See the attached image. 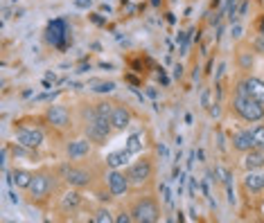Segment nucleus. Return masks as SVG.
Listing matches in <instances>:
<instances>
[{
	"label": "nucleus",
	"instance_id": "1",
	"mask_svg": "<svg viewBox=\"0 0 264 223\" xmlns=\"http://www.w3.org/2000/svg\"><path fill=\"white\" fill-rule=\"evenodd\" d=\"M113 131L115 129H113L111 122H107V120H102V118L95 115L93 106H90V108H84V135L93 144H97V147L107 144V140L111 138Z\"/></svg>",
	"mask_w": 264,
	"mask_h": 223
},
{
	"label": "nucleus",
	"instance_id": "2",
	"mask_svg": "<svg viewBox=\"0 0 264 223\" xmlns=\"http://www.w3.org/2000/svg\"><path fill=\"white\" fill-rule=\"evenodd\" d=\"M129 212H131L133 221H138V223H156L161 219V205H158V201L153 196H149V194L136 198L131 203V207H129Z\"/></svg>",
	"mask_w": 264,
	"mask_h": 223
},
{
	"label": "nucleus",
	"instance_id": "3",
	"mask_svg": "<svg viewBox=\"0 0 264 223\" xmlns=\"http://www.w3.org/2000/svg\"><path fill=\"white\" fill-rule=\"evenodd\" d=\"M55 172H50V169H38L34 172V178H32L30 187H27V194H30L34 201H45V198H50V194L55 192Z\"/></svg>",
	"mask_w": 264,
	"mask_h": 223
},
{
	"label": "nucleus",
	"instance_id": "4",
	"mask_svg": "<svg viewBox=\"0 0 264 223\" xmlns=\"http://www.w3.org/2000/svg\"><path fill=\"white\" fill-rule=\"evenodd\" d=\"M233 108H235V113H237L242 120H246V122H260V120L264 118V104H260L257 99L246 97V95L235 93Z\"/></svg>",
	"mask_w": 264,
	"mask_h": 223
},
{
	"label": "nucleus",
	"instance_id": "5",
	"mask_svg": "<svg viewBox=\"0 0 264 223\" xmlns=\"http://www.w3.org/2000/svg\"><path fill=\"white\" fill-rule=\"evenodd\" d=\"M124 174H127L129 183H131V187H142L147 185V183L153 178V160L149 156L136 160V162H131L127 169H124Z\"/></svg>",
	"mask_w": 264,
	"mask_h": 223
},
{
	"label": "nucleus",
	"instance_id": "6",
	"mask_svg": "<svg viewBox=\"0 0 264 223\" xmlns=\"http://www.w3.org/2000/svg\"><path fill=\"white\" fill-rule=\"evenodd\" d=\"M61 172H64V181L66 185L75 187V190H86V187L93 185V169L88 167H81V164H66V167H61Z\"/></svg>",
	"mask_w": 264,
	"mask_h": 223
},
{
	"label": "nucleus",
	"instance_id": "7",
	"mask_svg": "<svg viewBox=\"0 0 264 223\" xmlns=\"http://www.w3.org/2000/svg\"><path fill=\"white\" fill-rule=\"evenodd\" d=\"M43 140H45V135H43L41 129H34V127H18L16 129V142L21 144V147L25 149H38L43 144Z\"/></svg>",
	"mask_w": 264,
	"mask_h": 223
},
{
	"label": "nucleus",
	"instance_id": "8",
	"mask_svg": "<svg viewBox=\"0 0 264 223\" xmlns=\"http://www.w3.org/2000/svg\"><path fill=\"white\" fill-rule=\"evenodd\" d=\"M45 120L57 129H70L73 127V118H70V110L61 104H52L45 110Z\"/></svg>",
	"mask_w": 264,
	"mask_h": 223
},
{
	"label": "nucleus",
	"instance_id": "9",
	"mask_svg": "<svg viewBox=\"0 0 264 223\" xmlns=\"http://www.w3.org/2000/svg\"><path fill=\"white\" fill-rule=\"evenodd\" d=\"M235 93L253 97V99H257L260 104H264V81L257 79V77H248V79L239 81L237 88H235Z\"/></svg>",
	"mask_w": 264,
	"mask_h": 223
},
{
	"label": "nucleus",
	"instance_id": "10",
	"mask_svg": "<svg viewBox=\"0 0 264 223\" xmlns=\"http://www.w3.org/2000/svg\"><path fill=\"white\" fill-rule=\"evenodd\" d=\"M107 185H109V190H111L113 196H124V194L129 192V187H131V183H129V178L124 172L111 169V172L107 174Z\"/></svg>",
	"mask_w": 264,
	"mask_h": 223
},
{
	"label": "nucleus",
	"instance_id": "11",
	"mask_svg": "<svg viewBox=\"0 0 264 223\" xmlns=\"http://www.w3.org/2000/svg\"><path fill=\"white\" fill-rule=\"evenodd\" d=\"M90 151H93V142H90L88 138L73 140V142H68V147H66V153H68L70 160H81V158L90 156Z\"/></svg>",
	"mask_w": 264,
	"mask_h": 223
},
{
	"label": "nucleus",
	"instance_id": "12",
	"mask_svg": "<svg viewBox=\"0 0 264 223\" xmlns=\"http://www.w3.org/2000/svg\"><path fill=\"white\" fill-rule=\"evenodd\" d=\"M131 120H133V115H131V110H129V106H124V104H115L113 106L111 124H113L115 131L129 129V127H131Z\"/></svg>",
	"mask_w": 264,
	"mask_h": 223
},
{
	"label": "nucleus",
	"instance_id": "13",
	"mask_svg": "<svg viewBox=\"0 0 264 223\" xmlns=\"http://www.w3.org/2000/svg\"><path fill=\"white\" fill-rule=\"evenodd\" d=\"M230 144H233L235 151H242V153L255 149V142H253V133H251V131H237V133H233Z\"/></svg>",
	"mask_w": 264,
	"mask_h": 223
},
{
	"label": "nucleus",
	"instance_id": "14",
	"mask_svg": "<svg viewBox=\"0 0 264 223\" xmlns=\"http://www.w3.org/2000/svg\"><path fill=\"white\" fill-rule=\"evenodd\" d=\"M81 207V196L77 192H64L59 196V210L64 214H75Z\"/></svg>",
	"mask_w": 264,
	"mask_h": 223
},
{
	"label": "nucleus",
	"instance_id": "15",
	"mask_svg": "<svg viewBox=\"0 0 264 223\" xmlns=\"http://www.w3.org/2000/svg\"><path fill=\"white\" fill-rule=\"evenodd\" d=\"M64 36H66V23L64 21H52L45 30V38L52 43V45L61 47L64 45Z\"/></svg>",
	"mask_w": 264,
	"mask_h": 223
},
{
	"label": "nucleus",
	"instance_id": "16",
	"mask_svg": "<svg viewBox=\"0 0 264 223\" xmlns=\"http://www.w3.org/2000/svg\"><path fill=\"white\" fill-rule=\"evenodd\" d=\"M264 167V151L262 149H251L244 153V169L246 172H257Z\"/></svg>",
	"mask_w": 264,
	"mask_h": 223
},
{
	"label": "nucleus",
	"instance_id": "17",
	"mask_svg": "<svg viewBox=\"0 0 264 223\" xmlns=\"http://www.w3.org/2000/svg\"><path fill=\"white\" fill-rule=\"evenodd\" d=\"M244 187L253 194L262 192L264 190V174L260 172V169H257V172H248L246 178H244Z\"/></svg>",
	"mask_w": 264,
	"mask_h": 223
},
{
	"label": "nucleus",
	"instance_id": "18",
	"mask_svg": "<svg viewBox=\"0 0 264 223\" xmlns=\"http://www.w3.org/2000/svg\"><path fill=\"white\" fill-rule=\"evenodd\" d=\"M32 178H34V172H27V169H14L9 183L16 185V187H21V190H27L30 183H32Z\"/></svg>",
	"mask_w": 264,
	"mask_h": 223
},
{
	"label": "nucleus",
	"instance_id": "19",
	"mask_svg": "<svg viewBox=\"0 0 264 223\" xmlns=\"http://www.w3.org/2000/svg\"><path fill=\"white\" fill-rule=\"evenodd\" d=\"M113 101H107V99H99L97 104H93L95 108V115L102 120H107V122H111V115H113Z\"/></svg>",
	"mask_w": 264,
	"mask_h": 223
},
{
	"label": "nucleus",
	"instance_id": "20",
	"mask_svg": "<svg viewBox=\"0 0 264 223\" xmlns=\"http://www.w3.org/2000/svg\"><path fill=\"white\" fill-rule=\"evenodd\" d=\"M88 88L93 93H113L115 90V81H107V79H90Z\"/></svg>",
	"mask_w": 264,
	"mask_h": 223
},
{
	"label": "nucleus",
	"instance_id": "21",
	"mask_svg": "<svg viewBox=\"0 0 264 223\" xmlns=\"http://www.w3.org/2000/svg\"><path fill=\"white\" fill-rule=\"evenodd\" d=\"M129 156H131V153H129L127 149H124V151L111 153V156L107 158V162H109V167H111V169H118L120 164H127V162H129Z\"/></svg>",
	"mask_w": 264,
	"mask_h": 223
},
{
	"label": "nucleus",
	"instance_id": "22",
	"mask_svg": "<svg viewBox=\"0 0 264 223\" xmlns=\"http://www.w3.org/2000/svg\"><path fill=\"white\" fill-rule=\"evenodd\" d=\"M127 149L129 153H131V156H136V153H140L142 151V133H133L131 138L127 140Z\"/></svg>",
	"mask_w": 264,
	"mask_h": 223
},
{
	"label": "nucleus",
	"instance_id": "23",
	"mask_svg": "<svg viewBox=\"0 0 264 223\" xmlns=\"http://www.w3.org/2000/svg\"><path fill=\"white\" fill-rule=\"evenodd\" d=\"M90 219H93L95 223H113V221H115V216L107 210V207H99V210H95V212H93V216H90Z\"/></svg>",
	"mask_w": 264,
	"mask_h": 223
},
{
	"label": "nucleus",
	"instance_id": "24",
	"mask_svg": "<svg viewBox=\"0 0 264 223\" xmlns=\"http://www.w3.org/2000/svg\"><path fill=\"white\" fill-rule=\"evenodd\" d=\"M251 133H253V142H255V149H262V151H264V127H262V124H260V127H253Z\"/></svg>",
	"mask_w": 264,
	"mask_h": 223
},
{
	"label": "nucleus",
	"instance_id": "25",
	"mask_svg": "<svg viewBox=\"0 0 264 223\" xmlns=\"http://www.w3.org/2000/svg\"><path fill=\"white\" fill-rule=\"evenodd\" d=\"M237 57H239V66H242L244 70H248V68L253 66V52H248V50H239V52H237Z\"/></svg>",
	"mask_w": 264,
	"mask_h": 223
},
{
	"label": "nucleus",
	"instance_id": "26",
	"mask_svg": "<svg viewBox=\"0 0 264 223\" xmlns=\"http://www.w3.org/2000/svg\"><path fill=\"white\" fill-rule=\"evenodd\" d=\"M115 221L118 223H129V221H133V216H131V212H120V216H115Z\"/></svg>",
	"mask_w": 264,
	"mask_h": 223
},
{
	"label": "nucleus",
	"instance_id": "27",
	"mask_svg": "<svg viewBox=\"0 0 264 223\" xmlns=\"http://www.w3.org/2000/svg\"><path fill=\"white\" fill-rule=\"evenodd\" d=\"M230 32H233V36H235V38H239V36H242V32H244V30H242V25H237V23H235V25H233V30H230Z\"/></svg>",
	"mask_w": 264,
	"mask_h": 223
},
{
	"label": "nucleus",
	"instance_id": "28",
	"mask_svg": "<svg viewBox=\"0 0 264 223\" xmlns=\"http://www.w3.org/2000/svg\"><path fill=\"white\" fill-rule=\"evenodd\" d=\"M260 32L264 34V18H262V21H260Z\"/></svg>",
	"mask_w": 264,
	"mask_h": 223
}]
</instances>
